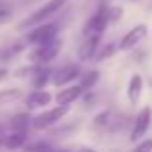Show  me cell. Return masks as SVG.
<instances>
[{"mask_svg":"<svg viewBox=\"0 0 152 152\" xmlns=\"http://www.w3.org/2000/svg\"><path fill=\"white\" fill-rule=\"evenodd\" d=\"M135 152H152V139H146L135 148Z\"/></svg>","mask_w":152,"mask_h":152,"instance_id":"obj_19","label":"cell"},{"mask_svg":"<svg viewBox=\"0 0 152 152\" xmlns=\"http://www.w3.org/2000/svg\"><path fill=\"white\" fill-rule=\"evenodd\" d=\"M50 102H52V94L48 91H35V93H31L29 96H27V106H29V110L42 108Z\"/></svg>","mask_w":152,"mask_h":152,"instance_id":"obj_10","label":"cell"},{"mask_svg":"<svg viewBox=\"0 0 152 152\" xmlns=\"http://www.w3.org/2000/svg\"><path fill=\"white\" fill-rule=\"evenodd\" d=\"M66 2H67V0H50V2H46L45 6L41 8V10H37L33 15H29V18H27L25 21L21 23V27L25 29V27H33V25H39V23H42L45 19H48L50 15H54Z\"/></svg>","mask_w":152,"mask_h":152,"instance_id":"obj_2","label":"cell"},{"mask_svg":"<svg viewBox=\"0 0 152 152\" xmlns=\"http://www.w3.org/2000/svg\"><path fill=\"white\" fill-rule=\"evenodd\" d=\"M50 75H52L50 69H39L37 77H35V87H37V89H42V87L50 81Z\"/></svg>","mask_w":152,"mask_h":152,"instance_id":"obj_16","label":"cell"},{"mask_svg":"<svg viewBox=\"0 0 152 152\" xmlns=\"http://www.w3.org/2000/svg\"><path fill=\"white\" fill-rule=\"evenodd\" d=\"M52 39H56V25L54 23L39 25V27H35V29L27 35V42H29V45H35V46L45 45V42L52 41Z\"/></svg>","mask_w":152,"mask_h":152,"instance_id":"obj_5","label":"cell"},{"mask_svg":"<svg viewBox=\"0 0 152 152\" xmlns=\"http://www.w3.org/2000/svg\"><path fill=\"white\" fill-rule=\"evenodd\" d=\"M141 93H142V77L139 73H135L129 81V89H127V96H129V102L131 104H137L139 98H141Z\"/></svg>","mask_w":152,"mask_h":152,"instance_id":"obj_12","label":"cell"},{"mask_svg":"<svg viewBox=\"0 0 152 152\" xmlns=\"http://www.w3.org/2000/svg\"><path fill=\"white\" fill-rule=\"evenodd\" d=\"M108 115H110L108 112H104V114H100V115H98V118H96V125H104V123L108 121Z\"/></svg>","mask_w":152,"mask_h":152,"instance_id":"obj_21","label":"cell"},{"mask_svg":"<svg viewBox=\"0 0 152 152\" xmlns=\"http://www.w3.org/2000/svg\"><path fill=\"white\" fill-rule=\"evenodd\" d=\"M81 94H83V89L79 85L67 87V89H62L58 94H56V102H58L60 106H69V104L75 102Z\"/></svg>","mask_w":152,"mask_h":152,"instance_id":"obj_9","label":"cell"},{"mask_svg":"<svg viewBox=\"0 0 152 152\" xmlns=\"http://www.w3.org/2000/svg\"><path fill=\"white\" fill-rule=\"evenodd\" d=\"M27 152H54V150H52V146L46 145V142H39V145L27 146Z\"/></svg>","mask_w":152,"mask_h":152,"instance_id":"obj_18","label":"cell"},{"mask_svg":"<svg viewBox=\"0 0 152 152\" xmlns=\"http://www.w3.org/2000/svg\"><path fill=\"white\" fill-rule=\"evenodd\" d=\"M60 48H62V42H60L58 39H52V41L45 42V45H39L37 48L31 52L29 60H33V62H37V64H46V62H50V60H54L56 56H58Z\"/></svg>","mask_w":152,"mask_h":152,"instance_id":"obj_3","label":"cell"},{"mask_svg":"<svg viewBox=\"0 0 152 152\" xmlns=\"http://www.w3.org/2000/svg\"><path fill=\"white\" fill-rule=\"evenodd\" d=\"M96 83H98V71H89L87 75H83L79 87H81L83 91H89V89H93Z\"/></svg>","mask_w":152,"mask_h":152,"instance_id":"obj_15","label":"cell"},{"mask_svg":"<svg viewBox=\"0 0 152 152\" xmlns=\"http://www.w3.org/2000/svg\"><path fill=\"white\" fill-rule=\"evenodd\" d=\"M29 125H31V118L27 114H19L12 119V127H14L15 133H27Z\"/></svg>","mask_w":152,"mask_h":152,"instance_id":"obj_14","label":"cell"},{"mask_svg":"<svg viewBox=\"0 0 152 152\" xmlns=\"http://www.w3.org/2000/svg\"><path fill=\"white\" fill-rule=\"evenodd\" d=\"M115 52V46H112V45H108L106 48H102V52L98 54V60H106V58H110L112 54Z\"/></svg>","mask_w":152,"mask_h":152,"instance_id":"obj_20","label":"cell"},{"mask_svg":"<svg viewBox=\"0 0 152 152\" xmlns=\"http://www.w3.org/2000/svg\"><path fill=\"white\" fill-rule=\"evenodd\" d=\"M6 75H8V71L4 69V67H0V83H2L4 79H6Z\"/></svg>","mask_w":152,"mask_h":152,"instance_id":"obj_23","label":"cell"},{"mask_svg":"<svg viewBox=\"0 0 152 152\" xmlns=\"http://www.w3.org/2000/svg\"><path fill=\"white\" fill-rule=\"evenodd\" d=\"M150 119H152V110L148 106L142 108V110L139 112L135 123H133V131H131V141L133 142H137L139 139H142L146 135V131H148V127H150Z\"/></svg>","mask_w":152,"mask_h":152,"instance_id":"obj_6","label":"cell"},{"mask_svg":"<svg viewBox=\"0 0 152 152\" xmlns=\"http://www.w3.org/2000/svg\"><path fill=\"white\" fill-rule=\"evenodd\" d=\"M67 110H69V106H56V108H50V110L39 114L35 119H31V125H33V129H37V131L48 129V127L56 125V123H58L60 119H62L64 115L67 114Z\"/></svg>","mask_w":152,"mask_h":152,"instance_id":"obj_1","label":"cell"},{"mask_svg":"<svg viewBox=\"0 0 152 152\" xmlns=\"http://www.w3.org/2000/svg\"><path fill=\"white\" fill-rule=\"evenodd\" d=\"M23 145H25V133H15V131L12 135H8L6 141H4V146L8 150H18Z\"/></svg>","mask_w":152,"mask_h":152,"instance_id":"obj_13","label":"cell"},{"mask_svg":"<svg viewBox=\"0 0 152 152\" xmlns=\"http://www.w3.org/2000/svg\"><path fill=\"white\" fill-rule=\"evenodd\" d=\"M146 31H148V29H146V25H142V23H141V25H137V27H133V29H131L129 33L121 39L119 48H121V50H131L133 46H137L139 42L146 37Z\"/></svg>","mask_w":152,"mask_h":152,"instance_id":"obj_8","label":"cell"},{"mask_svg":"<svg viewBox=\"0 0 152 152\" xmlns=\"http://www.w3.org/2000/svg\"><path fill=\"white\" fill-rule=\"evenodd\" d=\"M106 25H108V10H100L89 19L85 27V35L87 37H100Z\"/></svg>","mask_w":152,"mask_h":152,"instance_id":"obj_7","label":"cell"},{"mask_svg":"<svg viewBox=\"0 0 152 152\" xmlns=\"http://www.w3.org/2000/svg\"><path fill=\"white\" fill-rule=\"evenodd\" d=\"M98 41H100V37H87V39H85V42H83L81 48H79V58H81L83 62L91 60L94 54H96Z\"/></svg>","mask_w":152,"mask_h":152,"instance_id":"obj_11","label":"cell"},{"mask_svg":"<svg viewBox=\"0 0 152 152\" xmlns=\"http://www.w3.org/2000/svg\"><path fill=\"white\" fill-rule=\"evenodd\" d=\"M79 75H81V66L69 64V66H64V67H60L58 71H54V73L50 75V81H52V85H56V87H64V85H67V83L75 81Z\"/></svg>","mask_w":152,"mask_h":152,"instance_id":"obj_4","label":"cell"},{"mask_svg":"<svg viewBox=\"0 0 152 152\" xmlns=\"http://www.w3.org/2000/svg\"><path fill=\"white\" fill-rule=\"evenodd\" d=\"M79 152H96V150H79Z\"/></svg>","mask_w":152,"mask_h":152,"instance_id":"obj_24","label":"cell"},{"mask_svg":"<svg viewBox=\"0 0 152 152\" xmlns=\"http://www.w3.org/2000/svg\"><path fill=\"white\" fill-rule=\"evenodd\" d=\"M19 96H21L19 91H2V93H0V104H6L10 100H18Z\"/></svg>","mask_w":152,"mask_h":152,"instance_id":"obj_17","label":"cell"},{"mask_svg":"<svg viewBox=\"0 0 152 152\" xmlns=\"http://www.w3.org/2000/svg\"><path fill=\"white\" fill-rule=\"evenodd\" d=\"M8 19H10V10H2V8H0V23L8 21Z\"/></svg>","mask_w":152,"mask_h":152,"instance_id":"obj_22","label":"cell"}]
</instances>
